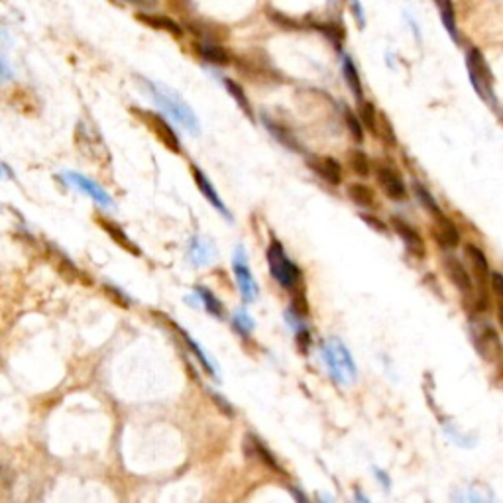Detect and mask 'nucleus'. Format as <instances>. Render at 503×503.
I'll return each mask as SVG.
<instances>
[{
  "instance_id": "nucleus-1",
  "label": "nucleus",
  "mask_w": 503,
  "mask_h": 503,
  "mask_svg": "<svg viewBox=\"0 0 503 503\" xmlns=\"http://www.w3.org/2000/svg\"><path fill=\"white\" fill-rule=\"evenodd\" d=\"M144 85L148 89L150 97L156 100V105L163 108L177 124H181L183 128L195 134V136L201 132V124H199V118L193 112V108L189 107L175 91H172L170 87L161 85V83L148 81V79H144Z\"/></svg>"
},
{
  "instance_id": "nucleus-2",
  "label": "nucleus",
  "mask_w": 503,
  "mask_h": 503,
  "mask_svg": "<svg viewBox=\"0 0 503 503\" xmlns=\"http://www.w3.org/2000/svg\"><path fill=\"white\" fill-rule=\"evenodd\" d=\"M322 362L338 386H352L358 380V368L352 354L338 336H329L321 343Z\"/></svg>"
},
{
  "instance_id": "nucleus-3",
  "label": "nucleus",
  "mask_w": 503,
  "mask_h": 503,
  "mask_svg": "<svg viewBox=\"0 0 503 503\" xmlns=\"http://www.w3.org/2000/svg\"><path fill=\"white\" fill-rule=\"evenodd\" d=\"M266 257H268L269 271H271V276H273V279L278 281L279 285L285 287V290H295L297 283H301V269L287 256L283 244L278 242V240H271L268 252H266Z\"/></svg>"
},
{
  "instance_id": "nucleus-4",
  "label": "nucleus",
  "mask_w": 503,
  "mask_h": 503,
  "mask_svg": "<svg viewBox=\"0 0 503 503\" xmlns=\"http://www.w3.org/2000/svg\"><path fill=\"white\" fill-rule=\"evenodd\" d=\"M232 269H234L236 283H238V290L244 303H254L257 301L260 290H257L256 278L252 276V271L248 268V257L244 252V246L234 248V256H232Z\"/></svg>"
},
{
  "instance_id": "nucleus-5",
  "label": "nucleus",
  "mask_w": 503,
  "mask_h": 503,
  "mask_svg": "<svg viewBox=\"0 0 503 503\" xmlns=\"http://www.w3.org/2000/svg\"><path fill=\"white\" fill-rule=\"evenodd\" d=\"M468 71H470L472 85L476 89V93L482 98H486V100H492V71H490L483 55L478 50H470L468 52Z\"/></svg>"
},
{
  "instance_id": "nucleus-6",
  "label": "nucleus",
  "mask_w": 503,
  "mask_h": 503,
  "mask_svg": "<svg viewBox=\"0 0 503 503\" xmlns=\"http://www.w3.org/2000/svg\"><path fill=\"white\" fill-rule=\"evenodd\" d=\"M134 114H138L140 120L160 138V142L167 150L175 151V153L181 151V144H179V138H177V134H175V130H173L160 114L150 112V110H140V108H134Z\"/></svg>"
},
{
  "instance_id": "nucleus-7",
  "label": "nucleus",
  "mask_w": 503,
  "mask_h": 503,
  "mask_svg": "<svg viewBox=\"0 0 503 503\" xmlns=\"http://www.w3.org/2000/svg\"><path fill=\"white\" fill-rule=\"evenodd\" d=\"M61 177H63L69 185H73L77 191H81V193H85L87 197H91V199L97 204H100V207H105V209H114V207H117L114 199L107 193V189H103L97 181L85 177L83 173L65 172Z\"/></svg>"
},
{
  "instance_id": "nucleus-8",
  "label": "nucleus",
  "mask_w": 503,
  "mask_h": 503,
  "mask_svg": "<svg viewBox=\"0 0 503 503\" xmlns=\"http://www.w3.org/2000/svg\"><path fill=\"white\" fill-rule=\"evenodd\" d=\"M193 177H195V183H197V187H199V191L203 193L204 199H207L209 203L213 204L214 209H216L218 213L223 214V216H225L228 223H232V213H230V211L226 209L225 201H223V199L218 197L216 189H214V185L211 183V179H209V177H207V175H204V173L201 172V170H199L197 165H193Z\"/></svg>"
},
{
  "instance_id": "nucleus-9",
  "label": "nucleus",
  "mask_w": 503,
  "mask_h": 503,
  "mask_svg": "<svg viewBox=\"0 0 503 503\" xmlns=\"http://www.w3.org/2000/svg\"><path fill=\"white\" fill-rule=\"evenodd\" d=\"M377 183H380V187L384 189V193L389 197V199H393V201H401V199H405L407 195V187L403 179L397 175V172H393L391 167H377Z\"/></svg>"
},
{
  "instance_id": "nucleus-10",
  "label": "nucleus",
  "mask_w": 503,
  "mask_h": 503,
  "mask_svg": "<svg viewBox=\"0 0 503 503\" xmlns=\"http://www.w3.org/2000/svg\"><path fill=\"white\" fill-rule=\"evenodd\" d=\"M189 260L193 266H209L216 260V248L207 236H195L189 246Z\"/></svg>"
},
{
  "instance_id": "nucleus-11",
  "label": "nucleus",
  "mask_w": 503,
  "mask_h": 503,
  "mask_svg": "<svg viewBox=\"0 0 503 503\" xmlns=\"http://www.w3.org/2000/svg\"><path fill=\"white\" fill-rule=\"evenodd\" d=\"M310 167L331 185H338V183L343 181V165L334 158H329V156L315 158V160L310 161Z\"/></svg>"
},
{
  "instance_id": "nucleus-12",
  "label": "nucleus",
  "mask_w": 503,
  "mask_h": 503,
  "mask_svg": "<svg viewBox=\"0 0 503 503\" xmlns=\"http://www.w3.org/2000/svg\"><path fill=\"white\" fill-rule=\"evenodd\" d=\"M393 230H396L399 238L405 242V246L409 248V252H413V254H417V256H423L425 254V244H423V238L419 236V232L413 228V226H409L407 223H403L401 218H393Z\"/></svg>"
},
{
  "instance_id": "nucleus-13",
  "label": "nucleus",
  "mask_w": 503,
  "mask_h": 503,
  "mask_svg": "<svg viewBox=\"0 0 503 503\" xmlns=\"http://www.w3.org/2000/svg\"><path fill=\"white\" fill-rule=\"evenodd\" d=\"M343 75H344V81H346V85H348V89L352 91V95L356 97V100H358V103H362V100H364L362 79H360V73H358V69H356V65H354L352 57H350V55H344Z\"/></svg>"
},
{
  "instance_id": "nucleus-14",
  "label": "nucleus",
  "mask_w": 503,
  "mask_h": 503,
  "mask_svg": "<svg viewBox=\"0 0 503 503\" xmlns=\"http://www.w3.org/2000/svg\"><path fill=\"white\" fill-rule=\"evenodd\" d=\"M262 118H264L266 130L271 132V136L278 140L281 146H285V148H290V150H293V151H301L299 142H297V138L291 134V130H287V126H283V124H279V122H276V120H271V118L266 117V114H264Z\"/></svg>"
},
{
  "instance_id": "nucleus-15",
  "label": "nucleus",
  "mask_w": 503,
  "mask_h": 503,
  "mask_svg": "<svg viewBox=\"0 0 503 503\" xmlns=\"http://www.w3.org/2000/svg\"><path fill=\"white\" fill-rule=\"evenodd\" d=\"M97 223H98V226H100V228H103V230H105V232H107V234L110 236L114 242H117L118 246L124 248V250H128V252H132L134 256H140V248L136 246L132 240H130L128 234H126V232H124L120 226L114 225V223H110V220H107V218H98Z\"/></svg>"
},
{
  "instance_id": "nucleus-16",
  "label": "nucleus",
  "mask_w": 503,
  "mask_h": 503,
  "mask_svg": "<svg viewBox=\"0 0 503 503\" xmlns=\"http://www.w3.org/2000/svg\"><path fill=\"white\" fill-rule=\"evenodd\" d=\"M444 269H446V273H449L450 281H452L458 290L460 291L472 290L470 276H468V271L464 269V266H462L456 257H446V260H444Z\"/></svg>"
},
{
  "instance_id": "nucleus-17",
  "label": "nucleus",
  "mask_w": 503,
  "mask_h": 503,
  "mask_svg": "<svg viewBox=\"0 0 503 503\" xmlns=\"http://www.w3.org/2000/svg\"><path fill=\"white\" fill-rule=\"evenodd\" d=\"M246 450H250V454H252V456H256L257 460L262 462V464H266L268 468H271V470H276L281 474V468H279L278 460L271 456V452H269V450L266 449V446H264V444H262V442H260L256 437H250V435H248Z\"/></svg>"
},
{
  "instance_id": "nucleus-18",
  "label": "nucleus",
  "mask_w": 503,
  "mask_h": 503,
  "mask_svg": "<svg viewBox=\"0 0 503 503\" xmlns=\"http://www.w3.org/2000/svg\"><path fill=\"white\" fill-rule=\"evenodd\" d=\"M346 193H348V197H350V201H352L354 204L362 207V209H372V207H375V195L368 185L352 183V185L346 189Z\"/></svg>"
},
{
  "instance_id": "nucleus-19",
  "label": "nucleus",
  "mask_w": 503,
  "mask_h": 503,
  "mask_svg": "<svg viewBox=\"0 0 503 503\" xmlns=\"http://www.w3.org/2000/svg\"><path fill=\"white\" fill-rule=\"evenodd\" d=\"M195 50H197V54L201 55L203 59L211 61V63H216V65L228 63V54H226L220 45H216V43L207 42V40H204V42H197L195 43Z\"/></svg>"
},
{
  "instance_id": "nucleus-20",
  "label": "nucleus",
  "mask_w": 503,
  "mask_h": 503,
  "mask_svg": "<svg viewBox=\"0 0 503 503\" xmlns=\"http://www.w3.org/2000/svg\"><path fill=\"white\" fill-rule=\"evenodd\" d=\"M437 238H439V242H442L446 248L458 246V242H460V234H458V230H456L454 223L449 220L446 216H442V214H439Z\"/></svg>"
},
{
  "instance_id": "nucleus-21",
  "label": "nucleus",
  "mask_w": 503,
  "mask_h": 503,
  "mask_svg": "<svg viewBox=\"0 0 503 503\" xmlns=\"http://www.w3.org/2000/svg\"><path fill=\"white\" fill-rule=\"evenodd\" d=\"M195 291H197L199 299H201V303L204 305V309L209 310L213 317H216V319H223V317H225V307H223L220 299H216V295H214L213 291L207 290V287H197Z\"/></svg>"
},
{
  "instance_id": "nucleus-22",
  "label": "nucleus",
  "mask_w": 503,
  "mask_h": 503,
  "mask_svg": "<svg viewBox=\"0 0 503 503\" xmlns=\"http://www.w3.org/2000/svg\"><path fill=\"white\" fill-rule=\"evenodd\" d=\"M439 6L440 16L444 22V28L454 38V42H458V33H456V22H454V8H452V0H435Z\"/></svg>"
},
{
  "instance_id": "nucleus-23",
  "label": "nucleus",
  "mask_w": 503,
  "mask_h": 503,
  "mask_svg": "<svg viewBox=\"0 0 503 503\" xmlns=\"http://www.w3.org/2000/svg\"><path fill=\"white\" fill-rule=\"evenodd\" d=\"M232 322H234V329L242 336H248V334H252L254 332V329H256V321L250 317V313H248L244 307L242 309H236L234 313H232Z\"/></svg>"
},
{
  "instance_id": "nucleus-24",
  "label": "nucleus",
  "mask_w": 503,
  "mask_h": 503,
  "mask_svg": "<svg viewBox=\"0 0 503 503\" xmlns=\"http://www.w3.org/2000/svg\"><path fill=\"white\" fill-rule=\"evenodd\" d=\"M181 336H183V340H185V344H187V346H189V348L193 350L195 356L199 358V362L203 364L204 370H207V372H209L211 375H214V377H216V375H218V372H216V368H214V364L211 362V358H209V356H207V354L203 352V348H201L199 344L195 343L193 338H191V336H189V334H187L185 331H181Z\"/></svg>"
},
{
  "instance_id": "nucleus-25",
  "label": "nucleus",
  "mask_w": 503,
  "mask_h": 503,
  "mask_svg": "<svg viewBox=\"0 0 503 503\" xmlns=\"http://www.w3.org/2000/svg\"><path fill=\"white\" fill-rule=\"evenodd\" d=\"M138 18L146 22V24L153 26V28H161V30H167L170 33L181 36V28L177 26V22L170 20V18H165V16H148V14H140Z\"/></svg>"
},
{
  "instance_id": "nucleus-26",
  "label": "nucleus",
  "mask_w": 503,
  "mask_h": 503,
  "mask_svg": "<svg viewBox=\"0 0 503 503\" xmlns=\"http://www.w3.org/2000/svg\"><path fill=\"white\" fill-rule=\"evenodd\" d=\"M360 118H362V122H364V126L374 136H377V130H380V124H377V110L372 103H366L362 100L360 103Z\"/></svg>"
},
{
  "instance_id": "nucleus-27",
  "label": "nucleus",
  "mask_w": 503,
  "mask_h": 503,
  "mask_svg": "<svg viewBox=\"0 0 503 503\" xmlns=\"http://www.w3.org/2000/svg\"><path fill=\"white\" fill-rule=\"evenodd\" d=\"M223 81H225L226 91H228V93L232 95V98H234L236 103L240 105V108H242V110L246 112L248 117L252 118V107H250V103H248V97H246V95H244V91H242V87L238 85L236 81H232V79H226V77H225V79H223Z\"/></svg>"
},
{
  "instance_id": "nucleus-28",
  "label": "nucleus",
  "mask_w": 503,
  "mask_h": 503,
  "mask_svg": "<svg viewBox=\"0 0 503 503\" xmlns=\"http://www.w3.org/2000/svg\"><path fill=\"white\" fill-rule=\"evenodd\" d=\"M466 252H468V257H470L472 264H474V268H476V273H478V276H482V278H486V276L490 273V266H488V260H486V256H483L482 250H480V248L472 246V244H468V246H466Z\"/></svg>"
},
{
  "instance_id": "nucleus-29",
  "label": "nucleus",
  "mask_w": 503,
  "mask_h": 503,
  "mask_svg": "<svg viewBox=\"0 0 503 503\" xmlns=\"http://www.w3.org/2000/svg\"><path fill=\"white\" fill-rule=\"evenodd\" d=\"M344 118H346V126L350 130L352 138L356 142H364V122L362 118H358L350 108H344Z\"/></svg>"
},
{
  "instance_id": "nucleus-30",
  "label": "nucleus",
  "mask_w": 503,
  "mask_h": 503,
  "mask_svg": "<svg viewBox=\"0 0 503 503\" xmlns=\"http://www.w3.org/2000/svg\"><path fill=\"white\" fill-rule=\"evenodd\" d=\"M348 161H350V167H352L356 175H362V177L370 175V161H368V156H366L364 151L352 150Z\"/></svg>"
},
{
  "instance_id": "nucleus-31",
  "label": "nucleus",
  "mask_w": 503,
  "mask_h": 503,
  "mask_svg": "<svg viewBox=\"0 0 503 503\" xmlns=\"http://www.w3.org/2000/svg\"><path fill=\"white\" fill-rule=\"evenodd\" d=\"M413 189H415V195H417V199H419V201H421V204H423V207L427 209L428 213H433V214H435V216H439V214H442V213H440L439 204H437V201H435V197H433V195L428 193V191H427V189H425V187H423V185H419V183H415V185H413Z\"/></svg>"
},
{
  "instance_id": "nucleus-32",
  "label": "nucleus",
  "mask_w": 503,
  "mask_h": 503,
  "mask_svg": "<svg viewBox=\"0 0 503 503\" xmlns=\"http://www.w3.org/2000/svg\"><path fill=\"white\" fill-rule=\"evenodd\" d=\"M350 10H352L354 18L358 22V26L360 28H364L366 26V16H364V10H362V4H360V0H350Z\"/></svg>"
},
{
  "instance_id": "nucleus-33",
  "label": "nucleus",
  "mask_w": 503,
  "mask_h": 503,
  "mask_svg": "<svg viewBox=\"0 0 503 503\" xmlns=\"http://www.w3.org/2000/svg\"><path fill=\"white\" fill-rule=\"evenodd\" d=\"M362 220H364L366 225L375 228V230H380V232H387V226L384 225V223H380V218H375L372 214H362Z\"/></svg>"
},
{
  "instance_id": "nucleus-34",
  "label": "nucleus",
  "mask_w": 503,
  "mask_h": 503,
  "mask_svg": "<svg viewBox=\"0 0 503 503\" xmlns=\"http://www.w3.org/2000/svg\"><path fill=\"white\" fill-rule=\"evenodd\" d=\"M492 285H493V291H495V293H497V295H500V297L503 299V276L502 273H497V271L492 273Z\"/></svg>"
},
{
  "instance_id": "nucleus-35",
  "label": "nucleus",
  "mask_w": 503,
  "mask_h": 503,
  "mask_svg": "<svg viewBox=\"0 0 503 503\" xmlns=\"http://www.w3.org/2000/svg\"><path fill=\"white\" fill-rule=\"evenodd\" d=\"M126 2L138 6V8H153L158 4V0H126Z\"/></svg>"
},
{
  "instance_id": "nucleus-36",
  "label": "nucleus",
  "mask_w": 503,
  "mask_h": 503,
  "mask_svg": "<svg viewBox=\"0 0 503 503\" xmlns=\"http://www.w3.org/2000/svg\"><path fill=\"white\" fill-rule=\"evenodd\" d=\"M374 474H375V478H377L380 482L384 483V488H386V490H387V488H389V480H387L386 474H384V472H382V470H375Z\"/></svg>"
},
{
  "instance_id": "nucleus-37",
  "label": "nucleus",
  "mask_w": 503,
  "mask_h": 503,
  "mask_svg": "<svg viewBox=\"0 0 503 503\" xmlns=\"http://www.w3.org/2000/svg\"><path fill=\"white\" fill-rule=\"evenodd\" d=\"M500 322H502V326H503V305L500 307Z\"/></svg>"
}]
</instances>
